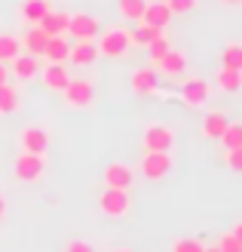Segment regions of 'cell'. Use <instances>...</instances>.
Returning <instances> with one entry per match:
<instances>
[{
  "instance_id": "17",
  "label": "cell",
  "mask_w": 242,
  "mask_h": 252,
  "mask_svg": "<svg viewBox=\"0 0 242 252\" xmlns=\"http://www.w3.org/2000/svg\"><path fill=\"white\" fill-rule=\"evenodd\" d=\"M68 59L74 62V65H95V59H98V46H95V40H77V43L71 46Z\"/></svg>"
},
{
  "instance_id": "37",
  "label": "cell",
  "mask_w": 242,
  "mask_h": 252,
  "mask_svg": "<svg viewBox=\"0 0 242 252\" xmlns=\"http://www.w3.org/2000/svg\"><path fill=\"white\" fill-rule=\"evenodd\" d=\"M3 219H6V197L0 194V221H3Z\"/></svg>"
},
{
  "instance_id": "21",
  "label": "cell",
  "mask_w": 242,
  "mask_h": 252,
  "mask_svg": "<svg viewBox=\"0 0 242 252\" xmlns=\"http://www.w3.org/2000/svg\"><path fill=\"white\" fill-rule=\"evenodd\" d=\"M49 9H53V6H49V0H25L19 12H22V19L28 22V25H37Z\"/></svg>"
},
{
  "instance_id": "4",
  "label": "cell",
  "mask_w": 242,
  "mask_h": 252,
  "mask_svg": "<svg viewBox=\"0 0 242 252\" xmlns=\"http://www.w3.org/2000/svg\"><path fill=\"white\" fill-rule=\"evenodd\" d=\"M172 154L169 151H144V157H141V175L150 182H160L165 179V175L172 172Z\"/></svg>"
},
{
  "instance_id": "12",
  "label": "cell",
  "mask_w": 242,
  "mask_h": 252,
  "mask_svg": "<svg viewBox=\"0 0 242 252\" xmlns=\"http://www.w3.org/2000/svg\"><path fill=\"white\" fill-rule=\"evenodd\" d=\"M37 77H43V86L46 90H53V93H61L68 86V80H71V74H68V68L65 65H58V62H49V65L37 74Z\"/></svg>"
},
{
  "instance_id": "25",
  "label": "cell",
  "mask_w": 242,
  "mask_h": 252,
  "mask_svg": "<svg viewBox=\"0 0 242 252\" xmlns=\"http://www.w3.org/2000/svg\"><path fill=\"white\" fill-rule=\"evenodd\" d=\"M221 68L242 71V43H227L221 53Z\"/></svg>"
},
{
  "instance_id": "13",
  "label": "cell",
  "mask_w": 242,
  "mask_h": 252,
  "mask_svg": "<svg viewBox=\"0 0 242 252\" xmlns=\"http://www.w3.org/2000/svg\"><path fill=\"white\" fill-rule=\"evenodd\" d=\"M68 12H55V9H49L46 16L37 22V28H40L46 37H68Z\"/></svg>"
},
{
  "instance_id": "39",
  "label": "cell",
  "mask_w": 242,
  "mask_h": 252,
  "mask_svg": "<svg viewBox=\"0 0 242 252\" xmlns=\"http://www.w3.org/2000/svg\"><path fill=\"white\" fill-rule=\"evenodd\" d=\"M202 252H221L218 246H206V249H202Z\"/></svg>"
},
{
  "instance_id": "2",
  "label": "cell",
  "mask_w": 242,
  "mask_h": 252,
  "mask_svg": "<svg viewBox=\"0 0 242 252\" xmlns=\"http://www.w3.org/2000/svg\"><path fill=\"white\" fill-rule=\"evenodd\" d=\"M98 209L108 219H126L132 212V197L123 188H105V194L98 197Z\"/></svg>"
},
{
  "instance_id": "24",
  "label": "cell",
  "mask_w": 242,
  "mask_h": 252,
  "mask_svg": "<svg viewBox=\"0 0 242 252\" xmlns=\"http://www.w3.org/2000/svg\"><path fill=\"white\" fill-rule=\"evenodd\" d=\"M19 53H22V40H19V37L0 34V62H3V65H9V62L16 59Z\"/></svg>"
},
{
  "instance_id": "16",
  "label": "cell",
  "mask_w": 242,
  "mask_h": 252,
  "mask_svg": "<svg viewBox=\"0 0 242 252\" xmlns=\"http://www.w3.org/2000/svg\"><path fill=\"white\" fill-rule=\"evenodd\" d=\"M154 68L162 71L165 77H181V74L187 71V56H184V53H178V49H169V53H165Z\"/></svg>"
},
{
  "instance_id": "27",
  "label": "cell",
  "mask_w": 242,
  "mask_h": 252,
  "mask_svg": "<svg viewBox=\"0 0 242 252\" xmlns=\"http://www.w3.org/2000/svg\"><path fill=\"white\" fill-rule=\"evenodd\" d=\"M147 6V0H117V9L123 19H132V22H141V12Z\"/></svg>"
},
{
  "instance_id": "36",
  "label": "cell",
  "mask_w": 242,
  "mask_h": 252,
  "mask_svg": "<svg viewBox=\"0 0 242 252\" xmlns=\"http://www.w3.org/2000/svg\"><path fill=\"white\" fill-rule=\"evenodd\" d=\"M230 234H233V237H236V240L242 243V221H236V224H233V228H230Z\"/></svg>"
},
{
  "instance_id": "11",
  "label": "cell",
  "mask_w": 242,
  "mask_h": 252,
  "mask_svg": "<svg viewBox=\"0 0 242 252\" xmlns=\"http://www.w3.org/2000/svg\"><path fill=\"white\" fill-rule=\"evenodd\" d=\"M6 68H9V74H12L16 80H34L37 74H40V59H37V56H28V53H19Z\"/></svg>"
},
{
  "instance_id": "28",
  "label": "cell",
  "mask_w": 242,
  "mask_h": 252,
  "mask_svg": "<svg viewBox=\"0 0 242 252\" xmlns=\"http://www.w3.org/2000/svg\"><path fill=\"white\" fill-rule=\"evenodd\" d=\"M218 142H224V148L230 151V148H242V123H227V129H224V135L218 138Z\"/></svg>"
},
{
  "instance_id": "38",
  "label": "cell",
  "mask_w": 242,
  "mask_h": 252,
  "mask_svg": "<svg viewBox=\"0 0 242 252\" xmlns=\"http://www.w3.org/2000/svg\"><path fill=\"white\" fill-rule=\"evenodd\" d=\"M224 3H227V6H239V3H242V0H224Z\"/></svg>"
},
{
  "instance_id": "8",
  "label": "cell",
  "mask_w": 242,
  "mask_h": 252,
  "mask_svg": "<svg viewBox=\"0 0 242 252\" xmlns=\"http://www.w3.org/2000/svg\"><path fill=\"white\" fill-rule=\"evenodd\" d=\"M61 95H65V102L71 108H89L95 98V86L89 80H68V86L61 90Z\"/></svg>"
},
{
  "instance_id": "9",
  "label": "cell",
  "mask_w": 242,
  "mask_h": 252,
  "mask_svg": "<svg viewBox=\"0 0 242 252\" xmlns=\"http://www.w3.org/2000/svg\"><path fill=\"white\" fill-rule=\"evenodd\" d=\"M129 86L135 95H154L160 90V71L157 68H135L129 77Z\"/></svg>"
},
{
  "instance_id": "14",
  "label": "cell",
  "mask_w": 242,
  "mask_h": 252,
  "mask_svg": "<svg viewBox=\"0 0 242 252\" xmlns=\"http://www.w3.org/2000/svg\"><path fill=\"white\" fill-rule=\"evenodd\" d=\"M132 169L126 166V163H108L105 166V185L108 188H123V191H129L132 188Z\"/></svg>"
},
{
  "instance_id": "10",
  "label": "cell",
  "mask_w": 242,
  "mask_h": 252,
  "mask_svg": "<svg viewBox=\"0 0 242 252\" xmlns=\"http://www.w3.org/2000/svg\"><path fill=\"white\" fill-rule=\"evenodd\" d=\"M19 148L28 151V154H43V157H46L49 132L40 129V126H28V129H22V135H19Z\"/></svg>"
},
{
  "instance_id": "18",
  "label": "cell",
  "mask_w": 242,
  "mask_h": 252,
  "mask_svg": "<svg viewBox=\"0 0 242 252\" xmlns=\"http://www.w3.org/2000/svg\"><path fill=\"white\" fill-rule=\"evenodd\" d=\"M227 123H230V120H227V114H224V111H209V114L202 117V135L215 142V138H221V135H224Z\"/></svg>"
},
{
  "instance_id": "32",
  "label": "cell",
  "mask_w": 242,
  "mask_h": 252,
  "mask_svg": "<svg viewBox=\"0 0 242 252\" xmlns=\"http://www.w3.org/2000/svg\"><path fill=\"white\" fill-rule=\"evenodd\" d=\"M165 6L172 9V16H184V12L196 6V0H165Z\"/></svg>"
},
{
  "instance_id": "23",
  "label": "cell",
  "mask_w": 242,
  "mask_h": 252,
  "mask_svg": "<svg viewBox=\"0 0 242 252\" xmlns=\"http://www.w3.org/2000/svg\"><path fill=\"white\" fill-rule=\"evenodd\" d=\"M215 83H218V90H224V93H239L242 90V71L221 68L218 77H215Z\"/></svg>"
},
{
  "instance_id": "34",
  "label": "cell",
  "mask_w": 242,
  "mask_h": 252,
  "mask_svg": "<svg viewBox=\"0 0 242 252\" xmlns=\"http://www.w3.org/2000/svg\"><path fill=\"white\" fill-rule=\"evenodd\" d=\"M65 252H92V243H86V240H68L65 243Z\"/></svg>"
},
{
  "instance_id": "7",
  "label": "cell",
  "mask_w": 242,
  "mask_h": 252,
  "mask_svg": "<svg viewBox=\"0 0 242 252\" xmlns=\"http://www.w3.org/2000/svg\"><path fill=\"white\" fill-rule=\"evenodd\" d=\"M101 31V22L95 16H89V12H74L68 19V34L74 40H95Z\"/></svg>"
},
{
  "instance_id": "6",
  "label": "cell",
  "mask_w": 242,
  "mask_h": 252,
  "mask_svg": "<svg viewBox=\"0 0 242 252\" xmlns=\"http://www.w3.org/2000/svg\"><path fill=\"white\" fill-rule=\"evenodd\" d=\"M141 145H144V151H172L175 129L172 126H162V123H150L141 135Z\"/></svg>"
},
{
  "instance_id": "19",
  "label": "cell",
  "mask_w": 242,
  "mask_h": 252,
  "mask_svg": "<svg viewBox=\"0 0 242 252\" xmlns=\"http://www.w3.org/2000/svg\"><path fill=\"white\" fill-rule=\"evenodd\" d=\"M68 53H71L68 37H49V40H46V49H43V59L65 65V62H68Z\"/></svg>"
},
{
  "instance_id": "20",
  "label": "cell",
  "mask_w": 242,
  "mask_h": 252,
  "mask_svg": "<svg viewBox=\"0 0 242 252\" xmlns=\"http://www.w3.org/2000/svg\"><path fill=\"white\" fill-rule=\"evenodd\" d=\"M46 40H49V37H46L40 28H37V25H31L28 34L22 37V49H25L28 56H37V59H40V56H43V49H46Z\"/></svg>"
},
{
  "instance_id": "1",
  "label": "cell",
  "mask_w": 242,
  "mask_h": 252,
  "mask_svg": "<svg viewBox=\"0 0 242 252\" xmlns=\"http://www.w3.org/2000/svg\"><path fill=\"white\" fill-rule=\"evenodd\" d=\"M95 46H98V56L123 59V56L135 46V43H132V34L126 31V28H105V31H98Z\"/></svg>"
},
{
  "instance_id": "5",
  "label": "cell",
  "mask_w": 242,
  "mask_h": 252,
  "mask_svg": "<svg viewBox=\"0 0 242 252\" xmlns=\"http://www.w3.org/2000/svg\"><path fill=\"white\" fill-rule=\"evenodd\" d=\"M212 98V83L202 77H187L181 83V102L187 108H202Z\"/></svg>"
},
{
  "instance_id": "31",
  "label": "cell",
  "mask_w": 242,
  "mask_h": 252,
  "mask_svg": "<svg viewBox=\"0 0 242 252\" xmlns=\"http://www.w3.org/2000/svg\"><path fill=\"white\" fill-rule=\"evenodd\" d=\"M224 163H227V169H230V172L242 175V148H230V151H227V157H224Z\"/></svg>"
},
{
  "instance_id": "22",
  "label": "cell",
  "mask_w": 242,
  "mask_h": 252,
  "mask_svg": "<svg viewBox=\"0 0 242 252\" xmlns=\"http://www.w3.org/2000/svg\"><path fill=\"white\" fill-rule=\"evenodd\" d=\"M19 105H22L19 90L12 83H3V86H0V114H16Z\"/></svg>"
},
{
  "instance_id": "29",
  "label": "cell",
  "mask_w": 242,
  "mask_h": 252,
  "mask_svg": "<svg viewBox=\"0 0 242 252\" xmlns=\"http://www.w3.org/2000/svg\"><path fill=\"white\" fill-rule=\"evenodd\" d=\"M169 49H172V43H169V37H165V34H160L157 40L147 43V53H150V59H154V65H157V62H160L165 53H169Z\"/></svg>"
},
{
  "instance_id": "15",
  "label": "cell",
  "mask_w": 242,
  "mask_h": 252,
  "mask_svg": "<svg viewBox=\"0 0 242 252\" xmlns=\"http://www.w3.org/2000/svg\"><path fill=\"white\" fill-rule=\"evenodd\" d=\"M141 22H144V25H154V28H160V31H165V25L172 22V9L165 6V0L147 3L144 12H141Z\"/></svg>"
},
{
  "instance_id": "30",
  "label": "cell",
  "mask_w": 242,
  "mask_h": 252,
  "mask_svg": "<svg viewBox=\"0 0 242 252\" xmlns=\"http://www.w3.org/2000/svg\"><path fill=\"white\" fill-rule=\"evenodd\" d=\"M206 246H202L196 237H178L175 240V246H172V252H202Z\"/></svg>"
},
{
  "instance_id": "35",
  "label": "cell",
  "mask_w": 242,
  "mask_h": 252,
  "mask_svg": "<svg viewBox=\"0 0 242 252\" xmlns=\"http://www.w3.org/2000/svg\"><path fill=\"white\" fill-rule=\"evenodd\" d=\"M3 83H9V68L0 62V86H3Z\"/></svg>"
},
{
  "instance_id": "26",
  "label": "cell",
  "mask_w": 242,
  "mask_h": 252,
  "mask_svg": "<svg viewBox=\"0 0 242 252\" xmlns=\"http://www.w3.org/2000/svg\"><path fill=\"white\" fill-rule=\"evenodd\" d=\"M132 34V43H138V46H147L150 40H157L160 34H165V31H160V28H154V25H144V22H138L135 25V31H129Z\"/></svg>"
},
{
  "instance_id": "40",
  "label": "cell",
  "mask_w": 242,
  "mask_h": 252,
  "mask_svg": "<svg viewBox=\"0 0 242 252\" xmlns=\"http://www.w3.org/2000/svg\"><path fill=\"white\" fill-rule=\"evenodd\" d=\"M113 252H132V249H113Z\"/></svg>"
},
{
  "instance_id": "33",
  "label": "cell",
  "mask_w": 242,
  "mask_h": 252,
  "mask_svg": "<svg viewBox=\"0 0 242 252\" xmlns=\"http://www.w3.org/2000/svg\"><path fill=\"white\" fill-rule=\"evenodd\" d=\"M218 249L221 252H242V243L236 240V237L227 231V234H221V240H218Z\"/></svg>"
},
{
  "instance_id": "3",
  "label": "cell",
  "mask_w": 242,
  "mask_h": 252,
  "mask_svg": "<svg viewBox=\"0 0 242 252\" xmlns=\"http://www.w3.org/2000/svg\"><path fill=\"white\" fill-rule=\"evenodd\" d=\"M43 172H46V157L43 154L22 151V154L12 160V175H16L19 182H37V179H43Z\"/></svg>"
}]
</instances>
